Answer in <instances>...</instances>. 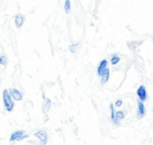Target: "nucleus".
Wrapping results in <instances>:
<instances>
[{
	"label": "nucleus",
	"mask_w": 153,
	"mask_h": 145,
	"mask_svg": "<svg viewBox=\"0 0 153 145\" xmlns=\"http://www.w3.org/2000/svg\"><path fill=\"white\" fill-rule=\"evenodd\" d=\"M2 100H3V104H4V107L7 111H12L14 109V106H15V103H14V100L12 99V97L10 96L9 90H4L2 94Z\"/></svg>",
	"instance_id": "1"
},
{
	"label": "nucleus",
	"mask_w": 153,
	"mask_h": 145,
	"mask_svg": "<svg viewBox=\"0 0 153 145\" xmlns=\"http://www.w3.org/2000/svg\"><path fill=\"white\" fill-rule=\"evenodd\" d=\"M27 137H28V135H26L24 130H15V132L11 135V137H10V141H11V142H14V141H21V140H23V139L27 138Z\"/></svg>",
	"instance_id": "2"
},
{
	"label": "nucleus",
	"mask_w": 153,
	"mask_h": 145,
	"mask_svg": "<svg viewBox=\"0 0 153 145\" xmlns=\"http://www.w3.org/2000/svg\"><path fill=\"white\" fill-rule=\"evenodd\" d=\"M136 95H137L138 99L140 102H144L148 98V94H147V88L145 85H140L138 88L136 90Z\"/></svg>",
	"instance_id": "3"
},
{
	"label": "nucleus",
	"mask_w": 153,
	"mask_h": 145,
	"mask_svg": "<svg viewBox=\"0 0 153 145\" xmlns=\"http://www.w3.org/2000/svg\"><path fill=\"white\" fill-rule=\"evenodd\" d=\"M34 136L40 140L41 145H46L47 141H48V135L45 130H39V132H35Z\"/></svg>",
	"instance_id": "4"
},
{
	"label": "nucleus",
	"mask_w": 153,
	"mask_h": 145,
	"mask_svg": "<svg viewBox=\"0 0 153 145\" xmlns=\"http://www.w3.org/2000/svg\"><path fill=\"white\" fill-rule=\"evenodd\" d=\"M10 96L12 97L13 100H17V101H21L23 99V96H22V93L20 92L17 88H12V90H9Z\"/></svg>",
	"instance_id": "5"
},
{
	"label": "nucleus",
	"mask_w": 153,
	"mask_h": 145,
	"mask_svg": "<svg viewBox=\"0 0 153 145\" xmlns=\"http://www.w3.org/2000/svg\"><path fill=\"white\" fill-rule=\"evenodd\" d=\"M125 116H126V113L124 111H115L114 118H113L112 122L114 124H117V125H119L120 122H121L122 120H123L124 118H125Z\"/></svg>",
	"instance_id": "6"
},
{
	"label": "nucleus",
	"mask_w": 153,
	"mask_h": 145,
	"mask_svg": "<svg viewBox=\"0 0 153 145\" xmlns=\"http://www.w3.org/2000/svg\"><path fill=\"white\" fill-rule=\"evenodd\" d=\"M136 114H137V117L140 118V119L146 115V108H145L144 102H140V101H138V103H137V111H136Z\"/></svg>",
	"instance_id": "7"
},
{
	"label": "nucleus",
	"mask_w": 153,
	"mask_h": 145,
	"mask_svg": "<svg viewBox=\"0 0 153 145\" xmlns=\"http://www.w3.org/2000/svg\"><path fill=\"white\" fill-rule=\"evenodd\" d=\"M101 83L102 84H105L107 81L109 80V77H110V70H109V68H105L104 70H103V72L101 74Z\"/></svg>",
	"instance_id": "8"
},
{
	"label": "nucleus",
	"mask_w": 153,
	"mask_h": 145,
	"mask_svg": "<svg viewBox=\"0 0 153 145\" xmlns=\"http://www.w3.org/2000/svg\"><path fill=\"white\" fill-rule=\"evenodd\" d=\"M108 61H107L106 59H103L102 61H100V63H99L98 67H97V72H98V75L101 76V74L103 72V70H105V68L108 67Z\"/></svg>",
	"instance_id": "9"
},
{
	"label": "nucleus",
	"mask_w": 153,
	"mask_h": 145,
	"mask_svg": "<svg viewBox=\"0 0 153 145\" xmlns=\"http://www.w3.org/2000/svg\"><path fill=\"white\" fill-rule=\"evenodd\" d=\"M24 23V16L21 14H17L15 16V25L17 28H20Z\"/></svg>",
	"instance_id": "10"
},
{
	"label": "nucleus",
	"mask_w": 153,
	"mask_h": 145,
	"mask_svg": "<svg viewBox=\"0 0 153 145\" xmlns=\"http://www.w3.org/2000/svg\"><path fill=\"white\" fill-rule=\"evenodd\" d=\"M51 101L49 99H45L44 103H43V111L44 113H47V111L51 109Z\"/></svg>",
	"instance_id": "11"
},
{
	"label": "nucleus",
	"mask_w": 153,
	"mask_h": 145,
	"mask_svg": "<svg viewBox=\"0 0 153 145\" xmlns=\"http://www.w3.org/2000/svg\"><path fill=\"white\" fill-rule=\"evenodd\" d=\"M120 60H121V58H120V56L117 55V54H113V55L110 57V62L112 65H117V64L120 62Z\"/></svg>",
	"instance_id": "12"
},
{
	"label": "nucleus",
	"mask_w": 153,
	"mask_h": 145,
	"mask_svg": "<svg viewBox=\"0 0 153 145\" xmlns=\"http://www.w3.org/2000/svg\"><path fill=\"white\" fill-rule=\"evenodd\" d=\"M79 46H80V43H74V44H70L69 46H68V49H69V52H71V53L74 54L78 52Z\"/></svg>",
	"instance_id": "13"
},
{
	"label": "nucleus",
	"mask_w": 153,
	"mask_h": 145,
	"mask_svg": "<svg viewBox=\"0 0 153 145\" xmlns=\"http://www.w3.org/2000/svg\"><path fill=\"white\" fill-rule=\"evenodd\" d=\"M0 64H1V65H4V66L7 64V57L5 55L0 56Z\"/></svg>",
	"instance_id": "14"
},
{
	"label": "nucleus",
	"mask_w": 153,
	"mask_h": 145,
	"mask_svg": "<svg viewBox=\"0 0 153 145\" xmlns=\"http://www.w3.org/2000/svg\"><path fill=\"white\" fill-rule=\"evenodd\" d=\"M70 4H71V2H70L69 0H66L65 2H64V10H65L66 13H69V11H70Z\"/></svg>",
	"instance_id": "15"
},
{
	"label": "nucleus",
	"mask_w": 153,
	"mask_h": 145,
	"mask_svg": "<svg viewBox=\"0 0 153 145\" xmlns=\"http://www.w3.org/2000/svg\"><path fill=\"white\" fill-rule=\"evenodd\" d=\"M109 107H110V111H111L110 119H111V121H112L113 118H114V114H115V111H114V105H113V104H110V105H109Z\"/></svg>",
	"instance_id": "16"
},
{
	"label": "nucleus",
	"mask_w": 153,
	"mask_h": 145,
	"mask_svg": "<svg viewBox=\"0 0 153 145\" xmlns=\"http://www.w3.org/2000/svg\"><path fill=\"white\" fill-rule=\"evenodd\" d=\"M122 104H123V101L122 100H117L115 101V103H114V106H117V107H120V106H122Z\"/></svg>",
	"instance_id": "17"
}]
</instances>
